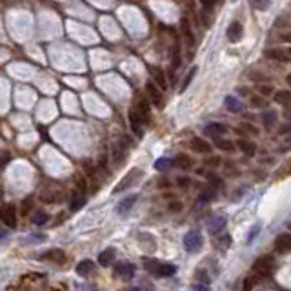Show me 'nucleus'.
Wrapping results in <instances>:
<instances>
[{
    "instance_id": "f257e3e1",
    "label": "nucleus",
    "mask_w": 291,
    "mask_h": 291,
    "mask_svg": "<svg viewBox=\"0 0 291 291\" xmlns=\"http://www.w3.org/2000/svg\"><path fill=\"white\" fill-rule=\"evenodd\" d=\"M253 271L259 277H270L273 271V259L271 257H260L253 264Z\"/></svg>"
},
{
    "instance_id": "f03ea898",
    "label": "nucleus",
    "mask_w": 291,
    "mask_h": 291,
    "mask_svg": "<svg viewBox=\"0 0 291 291\" xmlns=\"http://www.w3.org/2000/svg\"><path fill=\"white\" fill-rule=\"evenodd\" d=\"M202 235L200 233H196V231H190V233H186V237H184V248L190 251V253H195V251H198V249L202 248Z\"/></svg>"
},
{
    "instance_id": "7ed1b4c3",
    "label": "nucleus",
    "mask_w": 291,
    "mask_h": 291,
    "mask_svg": "<svg viewBox=\"0 0 291 291\" xmlns=\"http://www.w3.org/2000/svg\"><path fill=\"white\" fill-rule=\"evenodd\" d=\"M0 220L7 226V228H15L16 226V211L15 206L5 204L4 207H0Z\"/></svg>"
},
{
    "instance_id": "20e7f679",
    "label": "nucleus",
    "mask_w": 291,
    "mask_h": 291,
    "mask_svg": "<svg viewBox=\"0 0 291 291\" xmlns=\"http://www.w3.org/2000/svg\"><path fill=\"white\" fill-rule=\"evenodd\" d=\"M144 118L140 116V113L137 111V109H131L129 111V127H131V131L137 135L138 138H142L144 137Z\"/></svg>"
},
{
    "instance_id": "39448f33",
    "label": "nucleus",
    "mask_w": 291,
    "mask_h": 291,
    "mask_svg": "<svg viewBox=\"0 0 291 291\" xmlns=\"http://www.w3.org/2000/svg\"><path fill=\"white\" fill-rule=\"evenodd\" d=\"M146 91H148L149 98H151V102H153L155 106L162 107L164 106V100H162V93H160V88L155 82H148L146 84Z\"/></svg>"
},
{
    "instance_id": "423d86ee",
    "label": "nucleus",
    "mask_w": 291,
    "mask_h": 291,
    "mask_svg": "<svg viewBox=\"0 0 291 291\" xmlns=\"http://www.w3.org/2000/svg\"><path fill=\"white\" fill-rule=\"evenodd\" d=\"M275 249H277V253H281V255H286L288 251H290L291 249V235L290 233H282V235L277 237Z\"/></svg>"
},
{
    "instance_id": "0eeeda50",
    "label": "nucleus",
    "mask_w": 291,
    "mask_h": 291,
    "mask_svg": "<svg viewBox=\"0 0 291 291\" xmlns=\"http://www.w3.org/2000/svg\"><path fill=\"white\" fill-rule=\"evenodd\" d=\"M138 173H140V170H133V171H129V173L124 177V179L120 180V184L116 186L115 190H113V193H120V191H124V190H127L129 186L135 182V180L138 179Z\"/></svg>"
},
{
    "instance_id": "6e6552de",
    "label": "nucleus",
    "mask_w": 291,
    "mask_h": 291,
    "mask_svg": "<svg viewBox=\"0 0 291 291\" xmlns=\"http://www.w3.org/2000/svg\"><path fill=\"white\" fill-rule=\"evenodd\" d=\"M266 57L271 58V60H279V62H288V60H290V51H288L286 48L268 49V51H266Z\"/></svg>"
},
{
    "instance_id": "1a4fd4ad",
    "label": "nucleus",
    "mask_w": 291,
    "mask_h": 291,
    "mask_svg": "<svg viewBox=\"0 0 291 291\" xmlns=\"http://www.w3.org/2000/svg\"><path fill=\"white\" fill-rule=\"evenodd\" d=\"M242 35H244L242 24H240L238 20H233L228 27V38L231 40V42H238V40L242 38Z\"/></svg>"
},
{
    "instance_id": "9d476101",
    "label": "nucleus",
    "mask_w": 291,
    "mask_h": 291,
    "mask_svg": "<svg viewBox=\"0 0 291 291\" xmlns=\"http://www.w3.org/2000/svg\"><path fill=\"white\" fill-rule=\"evenodd\" d=\"M115 275L122 277V279H131L135 275V266L129 262H120L115 266Z\"/></svg>"
},
{
    "instance_id": "9b49d317",
    "label": "nucleus",
    "mask_w": 291,
    "mask_h": 291,
    "mask_svg": "<svg viewBox=\"0 0 291 291\" xmlns=\"http://www.w3.org/2000/svg\"><path fill=\"white\" fill-rule=\"evenodd\" d=\"M86 202V193H82V191H73V195H71V200H69V209L71 211H79V209H82V206H84Z\"/></svg>"
},
{
    "instance_id": "f8f14e48",
    "label": "nucleus",
    "mask_w": 291,
    "mask_h": 291,
    "mask_svg": "<svg viewBox=\"0 0 291 291\" xmlns=\"http://www.w3.org/2000/svg\"><path fill=\"white\" fill-rule=\"evenodd\" d=\"M226 131H228V126H226V124H218V122L207 124V126L204 127V133H206V135H211V137H222Z\"/></svg>"
},
{
    "instance_id": "ddd939ff",
    "label": "nucleus",
    "mask_w": 291,
    "mask_h": 291,
    "mask_svg": "<svg viewBox=\"0 0 291 291\" xmlns=\"http://www.w3.org/2000/svg\"><path fill=\"white\" fill-rule=\"evenodd\" d=\"M40 259L48 260V262H62L66 259V253H64L62 249H49V251L40 255Z\"/></svg>"
},
{
    "instance_id": "4468645a",
    "label": "nucleus",
    "mask_w": 291,
    "mask_h": 291,
    "mask_svg": "<svg viewBox=\"0 0 291 291\" xmlns=\"http://www.w3.org/2000/svg\"><path fill=\"white\" fill-rule=\"evenodd\" d=\"M137 198H138L137 195H129V196H126V198H124V200H122L120 204L116 206V213H118V215H126V213L133 207V204L137 202Z\"/></svg>"
},
{
    "instance_id": "2eb2a0df",
    "label": "nucleus",
    "mask_w": 291,
    "mask_h": 291,
    "mask_svg": "<svg viewBox=\"0 0 291 291\" xmlns=\"http://www.w3.org/2000/svg\"><path fill=\"white\" fill-rule=\"evenodd\" d=\"M126 151H127L126 138H124V144H115V148H113V160H115L116 164H122V160L126 157Z\"/></svg>"
},
{
    "instance_id": "dca6fc26",
    "label": "nucleus",
    "mask_w": 291,
    "mask_h": 291,
    "mask_svg": "<svg viewBox=\"0 0 291 291\" xmlns=\"http://www.w3.org/2000/svg\"><path fill=\"white\" fill-rule=\"evenodd\" d=\"M209 233H213V235H217V233H222L224 228H226V218L224 217H215L211 218V222H209Z\"/></svg>"
},
{
    "instance_id": "f3484780",
    "label": "nucleus",
    "mask_w": 291,
    "mask_h": 291,
    "mask_svg": "<svg viewBox=\"0 0 291 291\" xmlns=\"http://www.w3.org/2000/svg\"><path fill=\"white\" fill-rule=\"evenodd\" d=\"M95 270V262H93V260H82V262H79V264H77V273H79V275H82V277H88L91 273V271Z\"/></svg>"
},
{
    "instance_id": "a211bd4d",
    "label": "nucleus",
    "mask_w": 291,
    "mask_h": 291,
    "mask_svg": "<svg viewBox=\"0 0 291 291\" xmlns=\"http://www.w3.org/2000/svg\"><path fill=\"white\" fill-rule=\"evenodd\" d=\"M175 273H177V266L160 262L159 270H157V273H155V275H157V277H173Z\"/></svg>"
},
{
    "instance_id": "6ab92c4d",
    "label": "nucleus",
    "mask_w": 291,
    "mask_h": 291,
    "mask_svg": "<svg viewBox=\"0 0 291 291\" xmlns=\"http://www.w3.org/2000/svg\"><path fill=\"white\" fill-rule=\"evenodd\" d=\"M215 196H217V188H215V186H207L206 190L200 193V196H198V202H204V204H206V202H211Z\"/></svg>"
},
{
    "instance_id": "aec40b11",
    "label": "nucleus",
    "mask_w": 291,
    "mask_h": 291,
    "mask_svg": "<svg viewBox=\"0 0 291 291\" xmlns=\"http://www.w3.org/2000/svg\"><path fill=\"white\" fill-rule=\"evenodd\" d=\"M113 259H115V249L113 248L104 249V251L98 255V262H100L102 266H109L113 262Z\"/></svg>"
},
{
    "instance_id": "412c9836",
    "label": "nucleus",
    "mask_w": 291,
    "mask_h": 291,
    "mask_svg": "<svg viewBox=\"0 0 291 291\" xmlns=\"http://www.w3.org/2000/svg\"><path fill=\"white\" fill-rule=\"evenodd\" d=\"M193 148H195V151H198V153H209L211 151V146L204 140V138H193Z\"/></svg>"
},
{
    "instance_id": "4be33fe9",
    "label": "nucleus",
    "mask_w": 291,
    "mask_h": 291,
    "mask_svg": "<svg viewBox=\"0 0 291 291\" xmlns=\"http://www.w3.org/2000/svg\"><path fill=\"white\" fill-rule=\"evenodd\" d=\"M153 82L160 88V91L168 90V82H166V77L160 69H153Z\"/></svg>"
},
{
    "instance_id": "5701e85b",
    "label": "nucleus",
    "mask_w": 291,
    "mask_h": 291,
    "mask_svg": "<svg viewBox=\"0 0 291 291\" xmlns=\"http://www.w3.org/2000/svg\"><path fill=\"white\" fill-rule=\"evenodd\" d=\"M226 107H228V111H231V113H240L244 109L242 102H238L237 98H233V97H228V98H226Z\"/></svg>"
},
{
    "instance_id": "b1692460",
    "label": "nucleus",
    "mask_w": 291,
    "mask_h": 291,
    "mask_svg": "<svg viewBox=\"0 0 291 291\" xmlns=\"http://www.w3.org/2000/svg\"><path fill=\"white\" fill-rule=\"evenodd\" d=\"M273 98H275V102H279V104H282V106H286L288 102L291 100V93L288 90H281L273 95Z\"/></svg>"
},
{
    "instance_id": "393cba45",
    "label": "nucleus",
    "mask_w": 291,
    "mask_h": 291,
    "mask_svg": "<svg viewBox=\"0 0 291 291\" xmlns=\"http://www.w3.org/2000/svg\"><path fill=\"white\" fill-rule=\"evenodd\" d=\"M175 166V160L168 159V157H164V159H159L157 162H155V168L159 171H168L170 168H173Z\"/></svg>"
},
{
    "instance_id": "a878e982",
    "label": "nucleus",
    "mask_w": 291,
    "mask_h": 291,
    "mask_svg": "<svg viewBox=\"0 0 291 291\" xmlns=\"http://www.w3.org/2000/svg\"><path fill=\"white\" fill-rule=\"evenodd\" d=\"M238 146H240V149H242V151L246 155H248V157H253V155L257 153V146H255L253 142H248V140H240V142H238Z\"/></svg>"
},
{
    "instance_id": "bb28decb",
    "label": "nucleus",
    "mask_w": 291,
    "mask_h": 291,
    "mask_svg": "<svg viewBox=\"0 0 291 291\" xmlns=\"http://www.w3.org/2000/svg\"><path fill=\"white\" fill-rule=\"evenodd\" d=\"M175 166H179L182 170H188V168H191V159L188 155L180 153V155H177V159H175Z\"/></svg>"
},
{
    "instance_id": "cd10ccee",
    "label": "nucleus",
    "mask_w": 291,
    "mask_h": 291,
    "mask_svg": "<svg viewBox=\"0 0 291 291\" xmlns=\"http://www.w3.org/2000/svg\"><path fill=\"white\" fill-rule=\"evenodd\" d=\"M195 73H196V68H191V69H190V73L186 75L184 80H182V84H180V91H186V90H188V86L191 84V80H193Z\"/></svg>"
},
{
    "instance_id": "c85d7f7f",
    "label": "nucleus",
    "mask_w": 291,
    "mask_h": 291,
    "mask_svg": "<svg viewBox=\"0 0 291 291\" xmlns=\"http://www.w3.org/2000/svg\"><path fill=\"white\" fill-rule=\"evenodd\" d=\"M159 266L160 262L159 260H153V259H149V260H144V268H146V271H149V273H157V270H159Z\"/></svg>"
},
{
    "instance_id": "c756f323",
    "label": "nucleus",
    "mask_w": 291,
    "mask_h": 291,
    "mask_svg": "<svg viewBox=\"0 0 291 291\" xmlns=\"http://www.w3.org/2000/svg\"><path fill=\"white\" fill-rule=\"evenodd\" d=\"M48 218H49L48 213L38 211V213H35V217H33V224H37V226H44V224L48 222Z\"/></svg>"
},
{
    "instance_id": "7c9ffc66",
    "label": "nucleus",
    "mask_w": 291,
    "mask_h": 291,
    "mask_svg": "<svg viewBox=\"0 0 291 291\" xmlns=\"http://www.w3.org/2000/svg\"><path fill=\"white\" fill-rule=\"evenodd\" d=\"M251 5H253L255 9L266 11L271 5V0H251Z\"/></svg>"
},
{
    "instance_id": "2f4dec72",
    "label": "nucleus",
    "mask_w": 291,
    "mask_h": 291,
    "mask_svg": "<svg viewBox=\"0 0 291 291\" xmlns=\"http://www.w3.org/2000/svg\"><path fill=\"white\" fill-rule=\"evenodd\" d=\"M262 120H264L266 126H273V122H277V113L275 111H266L262 115Z\"/></svg>"
},
{
    "instance_id": "473e14b6",
    "label": "nucleus",
    "mask_w": 291,
    "mask_h": 291,
    "mask_svg": "<svg viewBox=\"0 0 291 291\" xmlns=\"http://www.w3.org/2000/svg\"><path fill=\"white\" fill-rule=\"evenodd\" d=\"M217 146L220 149H224V151H231L233 149V142H229V140H222V138L217 137Z\"/></svg>"
},
{
    "instance_id": "72a5a7b5",
    "label": "nucleus",
    "mask_w": 291,
    "mask_h": 291,
    "mask_svg": "<svg viewBox=\"0 0 291 291\" xmlns=\"http://www.w3.org/2000/svg\"><path fill=\"white\" fill-rule=\"evenodd\" d=\"M240 129H244L246 133H251V135H257V127L248 124V122H242V124H240Z\"/></svg>"
},
{
    "instance_id": "f704fd0d",
    "label": "nucleus",
    "mask_w": 291,
    "mask_h": 291,
    "mask_svg": "<svg viewBox=\"0 0 291 291\" xmlns=\"http://www.w3.org/2000/svg\"><path fill=\"white\" fill-rule=\"evenodd\" d=\"M251 106H255V107H264L266 106L264 97H262V98H260V97H253V98H251Z\"/></svg>"
},
{
    "instance_id": "c9c22d12",
    "label": "nucleus",
    "mask_w": 291,
    "mask_h": 291,
    "mask_svg": "<svg viewBox=\"0 0 291 291\" xmlns=\"http://www.w3.org/2000/svg\"><path fill=\"white\" fill-rule=\"evenodd\" d=\"M9 160H11V155L7 153V151H2V153H0V168H4Z\"/></svg>"
},
{
    "instance_id": "e433bc0d",
    "label": "nucleus",
    "mask_w": 291,
    "mask_h": 291,
    "mask_svg": "<svg viewBox=\"0 0 291 291\" xmlns=\"http://www.w3.org/2000/svg\"><path fill=\"white\" fill-rule=\"evenodd\" d=\"M255 284H257V281H255V279H246V281H244V290L249 291L251 288L255 286Z\"/></svg>"
},
{
    "instance_id": "4c0bfd02",
    "label": "nucleus",
    "mask_w": 291,
    "mask_h": 291,
    "mask_svg": "<svg viewBox=\"0 0 291 291\" xmlns=\"http://www.w3.org/2000/svg\"><path fill=\"white\" fill-rule=\"evenodd\" d=\"M259 93H260L262 97L271 95V88H270V86H260V88H259Z\"/></svg>"
},
{
    "instance_id": "58836bf2",
    "label": "nucleus",
    "mask_w": 291,
    "mask_h": 291,
    "mask_svg": "<svg viewBox=\"0 0 291 291\" xmlns=\"http://www.w3.org/2000/svg\"><path fill=\"white\" fill-rule=\"evenodd\" d=\"M177 184L182 186V188H186V186H190V184H191V180L188 179V177H180V179H177Z\"/></svg>"
},
{
    "instance_id": "ea45409f",
    "label": "nucleus",
    "mask_w": 291,
    "mask_h": 291,
    "mask_svg": "<svg viewBox=\"0 0 291 291\" xmlns=\"http://www.w3.org/2000/svg\"><path fill=\"white\" fill-rule=\"evenodd\" d=\"M207 179H209L211 186H215V188H218V186H220V179H218V177H215V175H207Z\"/></svg>"
},
{
    "instance_id": "a19ab883",
    "label": "nucleus",
    "mask_w": 291,
    "mask_h": 291,
    "mask_svg": "<svg viewBox=\"0 0 291 291\" xmlns=\"http://www.w3.org/2000/svg\"><path fill=\"white\" fill-rule=\"evenodd\" d=\"M180 209H182V204H180V202H171V204H170V211L179 213Z\"/></svg>"
},
{
    "instance_id": "79ce46f5",
    "label": "nucleus",
    "mask_w": 291,
    "mask_h": 291,
    "mask_svg": "<svg viewBox=\"0 0 291 291\" xmlns=\"http://www.w3.org/2000/svg\"><path fill=\"white\" fill-rule=\"evenodd\" d=\"M218 244H222L224 248H228L229 246V235H224L222 238H218Z\"/></svg>"
},
{
    "instance_id": "37998d69",
    "label": "nucleus",
    "mask_w": 291,
    "mask_h": 291,
    "mask_svg": "<svg viewBox=\"0 0 291 291\" xmlns=\"http://www.w3.org/2000/svg\"><path fill=\"white\" fill-rule=\"evenodd\" d=\"M259 235V226H255L253 229H251V235H249V238H248V242H253V238Z\"/></svg>"
},
{
    "instance_id": "c03bdc74",
    "label": "nucleus",
    "mask_w": 291,
    "mask_h": 291,
    "mask_svg": "<svg viewBox=\"0 0 291 291\" xmlns=\"http://www.w3.org/2000/svg\"><path fill=\"white\" fill-rule=\"evenodd\" d=\"M207 164H209V166H218V164H220V160H218V159H209V162H207Z\"/></svg>"
},
{
    "instance_id": "a18cd8bd",
    "label": "nucleus",
    "mask_w": 291,
    "mask_h": 291,
    "mask_svg": "<svg viewBox=\"0 0 291 291\" xmlns=\"http://www.w3.org/2000/svg\"><path fill=\"white\" fill-rule=\"evenodd\" d=\"M27 207H31V200H26V202H24V213L27 211Z\"/></svg>"
},
{
    "instance_id": "49530a36",
    "label": "nucleus",
    "mask_w": 291,
    "mask_h": 291,
    "mask_svg": "<svg viewBox=\"0 0 291 291\" xmlns=\"http://www.w3.org/2000/svg\"><path fill=\"white\" fill-rule=\"evenodd\" d=\"M2 196H4V188L0 186V200H2Z\"/></svg>"
}]
</instances>
